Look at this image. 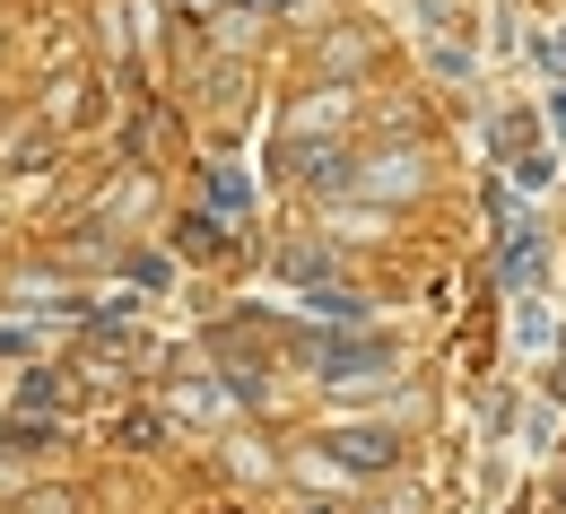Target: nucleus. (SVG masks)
Returning a JSON list of instances; mask_svg holds the SVG:
<instances>
[{
  "label": "nucleus",
  "mask_w": 566,
  "mask_h": 514,
  "mask_svg": "<svg viewBox=\"0 0 566 514\" xmlns=\"http://www.w3.org/2000/svg\"><path fill=\"white\" fill-rule=\"evenodd\" d=\"M305 358L332 375V384H349V375H384V367H392V349H384V340H305Z\"/></svg>",
  "instance_id": "f257e3e1"
},
{
  "label": "nucleus",
  "mask_w": 566,
  "mask_h": 514,
  "mask_svg": "<svg viewBox=\"0 0 566 514\" xmlns=\"http://www.w3.org/2000/svg\"><path fill=\"white\" fill-rule=\"evenodd\" d=\"M496 140H505V166H514V183H523V192H541V183L558 175V157L541 148V132H532L523 114H505V132H496Z\"/></svg>",
  "instance_id": "f03ea898"
},
{
  "label": "nucleus",
  "mask_w": 566,
  "mask_h": 514,
  "mask_svg": "<svg viewBox=\"0 0 566 514\" xmlns=\"http://www.w3.org/2000/svg\"><path fill=\"white\" fill-rule=\"evenodd\" d=\"M332 453H340L349 471H384V462H392V437H384V428H340Z\"/></svg>",
  "instance_id": "7ed1b4c3"
},
{
  "label": "nucleus",
  "mask_w": 566,
  "mask_h": 514,
  "mask_svg": "<svg viewBox=\"0 0 566 514\" xmlns=\"http://www.w3.org/2000/svg\"><path fill=\"white\" fill-rule=\"evenodd\" d=\"M541 253H549V244H541V227L523 219L514 235H505V280H514V289H532V280H541Z\"/></svg>",
  "instance_id": "20e7f679"
},
{
  "label": "nucleus",
  "mask_w": 566,
  "mask_h": 514,
  "mask_svg": "<svg viewBox=\"0 0 566 514\" xmlns=\"http://www.w3.org/2000/svg\"><path fill=\"white\" fill-rule=\"evenodd\" d=\"M53 444V419H18L9 437H0V453H44Z\"/></svg>",
  "instance_id": "39448f33"
},
{
  "label": "nucleus",
  "mask_w": 566,
  "mask_h": 514,
  "mask_svg": "<svg viewBox=\"0 0 566 514\" xmlns=\"http://www.w3.org/2000/svg\"><path fill=\"white\" fill-rule=\"evenodd\" d=\"M184 253H218V227L210 219H184Z\"/></svg>",
  "instance_id": "423d86ee"
},
{
  "label": "nucleus",
  "mask_w": 566,
  "mask_h": 514,
  "mask_svg": "<svg viewBox=\"0 0 566 514\" xmlns=\"http://www.w3.org/2000/svg\"><path fill=\"white\" fill-rule=\"evenodd\" d=\"M549 132L566 140V87H549Z\"/></svg>",
  "instance_id": "0eeeda50"
},
{
  "label": "nucleus",
  "mask_w": 566,
  "mask_h": 514,
  "mask_svg": "<svg viewBox=\"0 0 566 514\" xmlns=\"http://www.w3.org/2000/svg\"><path fill=\"white\" fill-rule=\"evenodd\" d=\"M549 71H566V27H558V35H549Z\"/></svg>",
  "instance_id": "6e6552de"
},
{
  "label": "nucleus",
  "mask_w": 566,
  "mask_h": 514,
  "mask_svg": "<svg viewBox=\"0 0 566 514\" xmlns=\"http://www.w3.org/2000/svg\"><path fill=\"white\" fill-rule=\"evenodd\" d=\"M253 9H280V0H253Z\"/></svg>",
  "instance_id": "1a4fd4ad"
}]
</instances>
